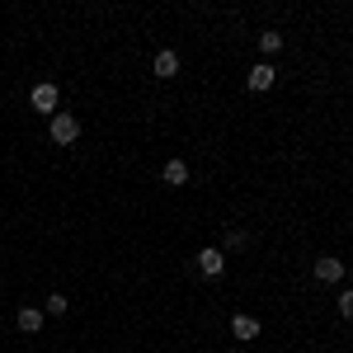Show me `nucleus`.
Instances as JSON below:
<instances>
[{"instance_id":"5","label":"nucleus","mask_w":353,"mask_h":353,"mask_svg":"<svg viewBox=\"0 0 353 353\" xmlns=\"http://www.w3.org/2000/svg\"><path fill=\"white\" fill-rule=\"evenodd\" d=\"M316 278H321V283H339V278H344V264H339L334 254H321V259H316Z\"/></svg>"},{"instance_id":"4","label":"nucleus","mask_w":353,"mask_h":353,"mask_svg":"<svg viewBox=\"0 0 353 353\" xmlns=\"http://www.w3.org/2000/svg\"><path fill=\"white\" fill-rule=\"evenodd\" d=\"M273 81H278V71H273L269 61H259V66L245 76V85H250V90H259V94H264V90H273Z\"/></svg>"},{"instance_id":"12","label":"nucleus","mask_w":353,"mask_h":353,"mask_svg":"<svg viewBox=\"0 0 353 353\" xmlns=\"http://www.w3.org/2000/svg\"><path fill=\"white\" fill-rule=\"evenodd\" d=\"M245 241H250L245 231H226V250H245ZM226 250H221V254H226Z\"/></svg>"},{"instance_id":"7","label":"nucleus","mask_w":353,"mask_h":353,"mask_svg":"<svg viewBox=\"0 0 353 353\" xmlns=\"http://www.w3.org/2000/svg\"><path fill=\"white\" fill-rule=\"evenodd\" d=\"M14 325L24 330V334H33V330H43V311H38V306H24V311L14 316Z\"/></svg>"},{"instance_id":"2","label":"nucleus","mask_w":353,"mask_h":353,"mask_svg":"<svg viewBox=\"0 0 353 353\" xmlns=\"http://www.w3.org/2000/svg\"><path fill=\"white\" fill-rule=\"evenodd\" d=\"M57 99H61V94H57V85H33V94H28V104H33V109L38 113H57Z\"/></svg>"},{"instance_id":"1","label":"nucleus","mask_w":353,"mask_h":353,"mask_svg":"<svg viewBox=\"0 0 353 353\" xmlns=\"http://www.w3.org/2000/svg\"><path fill=\"white\" fill-rule=\"evenodd\" d=\"M81 137V118H71V113H52V141L57 146H71Z\"/></svg>"},{"instance_id":"10","label":"nucleus","mask_w":353,"mask_h":353,"mask_svg":"<svg viewBox=\"0 0 353 353\" xmlns=\"http://www.w3.org/2000/svg\"><path fill=\"white\" fill-rule=\"evenodd\" d=\"M283 48V33H259V52L269 57V52H278Z\"/></svg>"},{"instance_id":"3","label":"nucleus","mask_w":353,"mask_h":353,"mask_svg":"<svg viewBox=\"0 0 353 353\" xmlns=\"http://www.w3.org/2000/svg\"><path fill=\"white\" fill-rule=\"evenodd\" d=\"M198 273H203V278H221V273H226V254H221V250H203V254H198Z\"/></svg>"},{"instance_id":"6","label":"nucleus","mask_w":353,"mask_h":353,"mask_svg":"<svg viewBox=\"0 0 353 353\" xmlns=\"http://www.w3.org/2000/svg\"><path fill=\"white\" fill-rule=\"evenodd\" d=\"M156 76H161V81L179 76V52H156Z\"/></svg>"},{"instance_id":"13","label":"nucleus","mask_w":353,"mask_h":353,"mask_svg":"<svg viewBox=\"0 0 353 353\" xmlns=\"http://www.w3.org/2000/svg\"><path fill=\"white\" fill-rule=\"evenodd\" d=\"M339 316H353V292H339Z\"/></svg>"},{"instance_id":"8","label":"nucleus","mask_w":353,"mask_h":353,"mask_svg":"<svg viewBox=\"0 0 353 353\" xmlns=\"http://www.w3.org/2000/svg\"><path fill=\"white\" fill-rule=\"evenodd\" d=\"M231 334H236V339H254V334H259V321H254V316H236V321H231Z\"/></svg>"},{"instance_id":"11","label":"nucleus","mask_w":353,"mask_h":353,"mask_svg":"<svg viewBox=\"0 0 353 353\" xmlns=\"http://www.w3.org/2000/svg\"><path fill=\"white\" fill-rule=\"evenodd\" d=\"M66 306H71V301L61 297V292H52V297H48V316H66Z\"/></svg>"},{"instance_id":"9","label":"nucleus","mask_w":353,"mask_h":353,"mask_svg":"<svg viewBox=\"0 0 353 353\" xmlns=\"http://www.w3.org/2000/svg\"><path fill=\"white\" fill-rule=\"evenodd\" d=\"M165 184H189V165L170 161V165H165Z\"/></svg>"}]
</instances>
